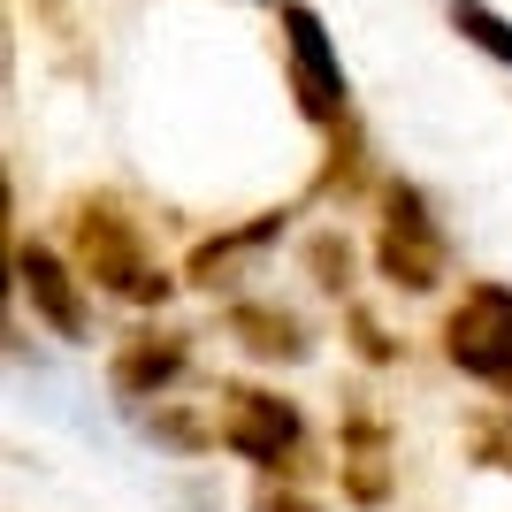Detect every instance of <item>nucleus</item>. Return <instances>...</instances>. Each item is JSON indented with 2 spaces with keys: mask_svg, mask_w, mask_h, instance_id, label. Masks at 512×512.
Listing matches in <instances>:
<instances>
[{
  "mask_svg": "<svg viewBox=\"0 0 512 512\" xmlns=\"http://www.w3.org/2000/svg\"><path fill=\"white\" fill-rule=\"evenodd\" d=\"M69 260L85 268L92 291H107L123 306H161L176 291V276L153 260L146 230H138V214H123V199H107V192L69 199Z\"/></svg>",
  "mask_w": 512,
  "mask_h": 512,
  "instance_id": "obj_1",
  "label": "nucleus"
},
{
  "mask_svg": "<svg viewBox=\"0 0 512 512\" xmlns=\"http://www.w3.org/2000/svg\"><path fill=\"white\" fill-rule=\"evenodd\" d=\"M375 268H383V283L406 291V299H428V291L451 276V237H444V222L428 214V199L413 192V184H383Z\"/></svg>",
  "mask_w": 512,
  "mask_h": 512,
  "instance_id": "obj_2",
  "label": "nucleus"
},
{
  "mask_svg": "<svg viewBox=\"0 0 512 512\" xmlns=\"http://www.w3.org/2000/svg\"><path fill=\"white\" fill-rule=\"evenodd\" d=\"M444 360L490 390H512V283H467L444 314Z\"/></svg>",
  "mask_w": 512,
  "mask_h": 512,
  "instance_id": "obj_3",
  "label": "nucleus"
},
{
  "mask_svg": "<svg viewBox=\"0 0 512 512\" xmlns=\"http://www.w3.org/2000/svg\"><path fill=\"white\" fill-rule=\"evenodd\" d=\"M214 428H222V451H237L245 467L276 474L299 459V406L291 398H276V390H253V383H222L214 390Z\"/></svg>",
  "mask_w": 512,
  "mask_h": 512,
  "instance_id": "obj_4",
  "label": "nucleus"
},
{
  "mask_svg": "<svg viewBox=\"0 0 512 512\" xmlns=\"http://www.w3.org/2000/svg\"><path fill=\"white\" fill-rule=\"evenodd\" d=\"M283 62H291V92H299V115L321 130L344 123V107H352V85H344V62H337V39H329V23L321 8L306 0H283Z\"/></svg>",
  "mask_w": 512,
  "mask_h": 512,
  "instance_id": "obj_5",
  "label": "nucleus"
},
{
  "mask_svg": "<svg viewBox=\"0 0 512 512\" xmlns=\"http://www.w3.org/2000/svg\"><path fill=\"white\" fill-rule=\"evenodd\" d=\"M85 268L77 260H62L54 245H31V237H16V291L31 299V314L54 329L62 344H85Z\"/></svg>",
  "mask_w": 512,
  "mask_h": 512,
  "instance_id": "obj_6",
  "label": "nucleus"
},
{
  "mask_svg": "<svg viewBox=\"0 0 512 512\" xmlns=\"http://www.w3.org/2000/svg\"><path fill=\"white\" fill-rule=\"evenodd\" d=\"M184 367H192V329H130L107 360V383H115V398L146 406V398L184 383Z\"/></svg>",
  "mask_w": 512,
  "mask_h": 512,
  "instance_id": "obj_7",
  "label": "nucleus"
},
{
  "mask_svg": "<svg viewBox=\"0 0 512 512\" xmlns=\"http://www.w3.org/2000/svg\"><path fill=\"white\" fill-rule=\"evenodd\" d=\"M230 337L268 367H299L314 352V337L299 329V314H283V306H260V299H237L230 306Z\"/></svg>",
  "mask_w": 512,
  "mask_h": 512,
  "instance_id": "obj_8",
  "label": "nucleus"
},
{
  "mask_svg": "<svg viewBox=\"0 0 512 512\" xmlns=\"http://www.w3.org/2000/svg\"><path fill=\"white\" fill-rule=\"evenodd\" d=\"M283 222H291V214L276 207V214H253V222H237V230L207 237V245L192 253V268H184V276H192V283H207V291H214V283H230V268H237V260H253L260 245H276V237H283Z\"/></svg>",
  "mask_w": 512,
  "mask_h": 512,
  "instance_id": "obj_9",
  "label": "nucleus"
},
{
  "mask_svg": "<svg viewBox=\"0 0 512 512\" xmlns=\"http://www.w3.org/2000/svg\"><path fill=\"white\" fill-rule=\"evenodd\" d=\"M138 428H146L153 444L184 451V459H192V451H207V444H222V428H214V413H192V406H184V398H169V390L138 406Z\"/></svg>",
  "mask_w": 512,
  "mask_h": 512,
  "instance_id": "obj_10",
  "label": "nucleus"
},
{
  "mask_svg": "<svg viewBox=\"0 0 512 512\" xmlns=\"http://www.w3.org/2000/svg\"><path fill=\"white\" fill-rule=\"evenodd\" d=\"M451 31H459L474 54H490L497 69H512V23L497 16L490 0H451Z\"/></svg>",
  "mask_w": 512,
  "mask_h": 512,
  "instance_id": "obj_11",
  "label": "nucleus"
},
{
  "mask_svg": "<svg viewBox=\"0 0 512 512\" xmlns=\"http://www.w3.org/2000/svg\"><path fill=\"white\" fill-rule=\"evenodd\" d=\"M360 176H367V146H360V130H352V115H344V123L329 130V161H321L314 192H337V199H352V192H360Z\"/></svg>",
  "mask_w": 512,
  "mask_h": 512,
  "instance_id": "obj_12",
  "label": "nucleus"
},
{
  "mask_svg": "<svg viewBox=\"0 0 512 512\" xmlns=\"http://www.w3.org/2000/svg\"><path fill=\"white\" fill-rule=\"evenodd\" d=\"M306 276H314V291L344 299V291H352V245H344L337 230H314L306 237Z\"/></svg>",
  "mask_w": 512,
  "mask_h": 512,
  "instance_id": "obj_13",
  "label": "nucleus"
},
{
  "mask_svg": "<svg viewBox=\"0 0 512 512\" xmlns=\"http://www.w3.org/2000/svg\"><path fill=\"white\" fill-rule=\"evenodd\" d=\"M344 497L352 505H383L390 497V467H383V444H344Z\"/></svg>",
  "mask_w": 512,
  "mask_h": 512,
  "instance_id": "obj_14",
  "label": "nucleus"
},
{
  "mask_svg": "<svg viewBox=\"0 0 512 512\" xmlns=\"http://www.w3.org/2000/svg\"><path fill=\"white\" fill-rule=\"evenodd\" d=\"M474 459H482L490 474H512V406L474 413Z\"/></svg>",
  "mask_w": 512,
  "mask_h": 512,
  "instance_id": "obj_15",
  "label": "nucleus"
},
{
  "mask_svg": "<svg viewBox=\"0 0 512 512\" xmlns=\"http://www.w3.org/2000/svg\"><path fill=\"white\" fill-rule=\"evenodd\" d=\"M352 352H360L367 367H390V360H398V344L383 337V321L367 314V306H352Z\"/></svg>",
  "mask_w": 512,
  "mask_h": 512,
  "instance_id": "obj_16",
  "label": "nucleus"
},
{
  "mask_svg": "<svg viewBox=\"0 0 512 512\" xmlns=\"http://www.w3.org/2000/svg\"><path fill=\"white\" fill-rule=\"evenodd\" d=\"M253 512H321V505H314V497H299V490H260Z\"/></svg>",
  "mask_w": 512,
  "mask_h": 512,
  "instance_id": "obj_17",
  "label": "nucleus"
}]
</instances>
